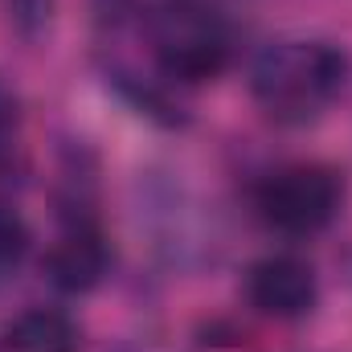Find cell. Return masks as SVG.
Returning a JSON list of instances; mask_svg holds the SVG:
<instances>
[{"label":"cell","mask_w":352,"mask_h":352,"mask_svg":"<svg viewBox=\"0 0 352 352\" xmlns=\"http://www.w3.org/2000/svg\"><path fill=\"white\" fill-rule=\"evenodd\" d=\"M349 82V54L332 41H270L250 62V90L274 123L299 127Z\"/></svg>","instance_id":"cell-1"},{"label":"cell","mask_w":352,"mask_h":352,"mask_svg":"<svg viewBox=\"0 0 352 352\" xmlns=\"http://www.w3.org/2000/svg\"><path fill=\"white\" fill-rule=\"evenodd\" d=\"M160 70L176 82H209L230 66L234 37L213 0H160L148 16Z\"/></svg>","instance_id":"cell-2"},{"label":"cell","mask_w":352,"mask_h":352,"mask_svg":"<svg viewBox=\"0 0 352 352\" xmlns=\"http://www.w3.org/2000/svg\"><path fill=\"white\" fill-rule=\"evenodd\" d=\"M344 205V176L332 164H287L258 184V213L291 238L320 234Z\"/></svg>","instance_id":"cell-3"},{"label":"cell","mask_w":352,"mask_h":352,"mask_svg":"<svg viewBox=\"0 0 352 352\" xmlns=\"http://www.w3.org/2000/svg\"><path fill=\"white\" fill-rule=\"evenodd\" d=\"M246 299L270 320H303L320 299L316 270L295 254H266L246 270Z\"/></svg>","instance_id":"cell-4"},{"label":"cell","mask_w":352,"mask_h":352,"mask_svg":"<svg viewBox=\"0 0 352 352\" xmlns=\"http://www.w3.org/2000/svg\"><path fill=\"white\" fill-rule=\"evenodd\" d=\"M107 266H111V254H107V242L98 238V230L90 226H74L66 230L50 254H45V278L66 291V295H87L94 291L102 278H107Z\"/></svg>","instance_id":"cell-5"},{"label":"cell","mask_w":352,"mask_h":352,"mask_svg":"<svg viewBox=\"0 0 352 352\" xmlns=\"http://www.w3.org/2000/svg\"><path fill=\"white\" fill-rule=\"evenodd\" d=\"M4 352H78V324L58 307H29L4 328Z\"/></svg>","instance_id":"cell-6"},{"label":"cell","mask_w":352,"mask_h":352,"mask_svg":"<svg viewBox=\"0 0 352 352\" xmlns=\"http://www.w3.org/2000/svg\"><path fill=\"white\" fill-rule=\"evenodd\" d=\"M29 242H33L29 221L21 217V209H16L12 201L0 197V274H4V270H16V266L25 263Z\"/></svg>","instance_id":"cell-7"},{"label":"cell","mask_w":352,"mask_h":352,"mask_svg":"<svg viewBox=\"0 0 352 352\" xmlns=\"http://www.w3.org/2000/svg\"><path fill=\"white\" fill-rule=\"evenodd\" d=\"M4 4H8V25H12L25 41H37V37L50 29L54 0H4Z\"/></svg>","instance_id":"cell-8"}]
</instances>
